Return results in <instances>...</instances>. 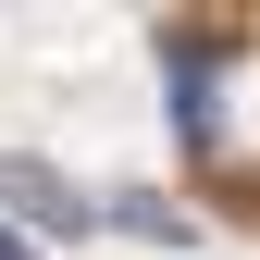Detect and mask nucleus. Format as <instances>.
Here are the masks:
<instances>
[{
	"label": "nucleus",
	"instance_id": "f257e3e1",
	"mask_svg": "<svg viewBox=\"0 0 260 260\" xmlns=\"http://www.w3.org/2000/svg\"><path fill=\"white\" fill-rule=\"evenodd\" d=\"M0 199H13L25 223H38V236H87V199L50 174V161H0Z\"/></svg>",
	"mask_w": 260,
	"mask_h": 260
},
{
	"label": "nucleus",
	"instance_id": "f03ea898",
	"mask_svg": "<svg viewBox=\"0 0 260 260\" xmlns=\"http://www.w3.org/2000/svg\"><path fill=\"white\" fill-rule=\"evenodd\" d=\"M0 260H25V248H13V236H0Z\"/></svg>",
	"mask_w": 260,
	"mask_h": 260
}]
</instances>
